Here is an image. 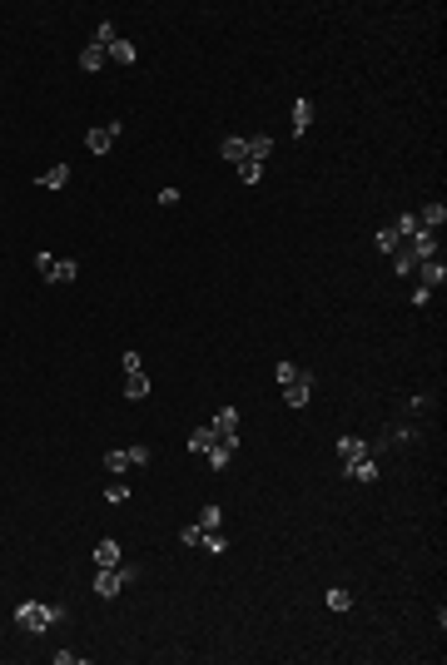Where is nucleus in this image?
Returning <instances> with one entry per match:
<instances>
[{"mask_svg":"<svg viewBox=\"0 0 447 665\" xmlns=\"http://www.w3.org/2000/svg\"><path fill=\"white\" fill-rule=\"evenodd\" d=\"M393 268H398V273H403V279H408V273H413V268H418V258H413V253H408V244H398V248H393Z\"/></svg>","mask_w":447,"mask_h":665,"instance_id":"aec40b11","label":"nucleus"},{"mask_svg":"<svg viewBox=\"0 0 447 665\" xmlns=\"http://www.w3.org/2000/svg\"><path fill=\"white\" fill-rule=\"evenodd\" d=\"M308 125H313V99H298L294 104V134H308Z\"/></svg>","mask_w":447,"mask_h":665,"instance_id":"f3484780","label":"nucleus"},{"mask_svg":"<svg viewBox=\"0 0 447 665\" xmlns=\"http://www.w3.org/2000/svg\"><path fill=\"white\" fill-rule=\"evenodd\" d=\"M95 561L99 566H120V541H99L95 546Z\"/></svg>","mask_w":447,"mask_h":665,"instance_id":"a211bd4d","label":"nucleus"},{"mask_svg":"<svg viewBox=\"0 0 447 665\" xmlns=\"http://www.w3.org/2000/svg\"><path fill=\"white\" fill-rule=\"evenodd\" d=\"M50 268H55V253H35V273L40 279H50Z\"/></svg>","mask_w":447,"mask_h":665,"instance_id":"72a5a7b5","label":"nucleus"},{"mask_svg":"<svg viewBox=\"0 0 447 665\" xmlns=\"http://www.w3.org/2000/svg\"><path fill=\"white\" fill-rule=\"evenodd\" d=\"M373 244H378L383 253H393V248H398L403 239H398V229H378V239H373Z\"/></svg>","mask_w":447,"mask_h":665,"instance_id":"bb28decb","label":"nucleus"},{"mask_svg":"<svg viewBox=\"0 0 447 665\" xmlns=\"http://www.w3.org/2000/svg\"><path fill=\"white\" fill-rule=\"evenodd\" d=\"M199 546H204V551H214V556H219V551H224V546H229V541H224L219 531H204V541H199Z\"/></svg>","mask_w":447,"mask_h":665,"instance_id":"7c9ffc66","label":"nucleus"},{"mask_svg":"<svg viewBox=\"0 0 447 665\" xmlns=\"http://www.w3.org/2000/svg\"><path fill=\"white\" fill-rule=\"evenodd\" d=\"M214 442H219V432H214V422H204V427L189 432V452H209Z\"/></svg>","mask_w":447,"mask_h":665,"instance_id":"f8f14e48","label":"nucleus"},{"mask_svg":"<svg viewBox=\"0 0 447 665\" xmlns=\"http://www.w3.org/2000/svg\"><path fill=\"white\" fill-rule=\"evenodd\" d=\"M135 576H139V571H120V566H104V571L95 576V596H104V601H109V596H120V586H130Z\"/></svg>","mask_w":447,"mask_h":665,"instance_id":"f03ea898","label":"nucleus"},{"mask_svg":"<svg viewBox=\"0 0 447 665\" xmlns=\"http://www.w3.org/2000/svg\"><path fill=\"white\" fill-rule=\"evenodd\" d=\"M442 224H447V204H427V209H418V229L437 234Z\"/></svg>","mask_w":447,"mask_h":665,"instance_id":"1a4fd4ad","label":"nucleus"},{"mask_svg":"<svg viewBox=\"0 0 447 665\" xmlns=\"http://www.w3.org/2000/svg\"><path fill=\"white\" fill-rule=\"evenodd\" d=\"M214 432H239V412L234 407H219L214 412Z\"/></svg>","mask_w":447,"mask_h":665,"instance_id":"6ab92c4d","label":"nucleus"},{"mask_svg":"<svg viewBox=\"0 0 447 665\" xmlns=\"http://www.w3.org/2000/svg\"><path fill=\"white\" fill-rule=\"evenodd\" d=\"M104 60H109V55H104V50H99V45H95V40H90V45H85V50H80V70H90V75H95V70H99V65H104Z\"/></svg>","mask_w":447,"mask_h":665,"instance_id":"2eb2a0df","label":"nucleus"},{"mask_svg":"<svg viewBox=\"0 0 447 665\" xmlns=\"http://www.w3.org/2000/svg\"><path fill=\"white\" fill-rule=\"evenodd\" d=\"M268 154H273V139H268V134H254V139H249V159H259V164H263Z\"/></svg>","mask_w":447,"mask_h":665,"instance_id":"412c9836","label":"nucleus"},{"mask_svg":"<svg viewBox=\"0 0 447 665\" xmlns=\"http://www.w3.org/2000/svg\"><path fill=\"white\" fill-rule=\"evenodd\" d=\"M60 621H65V606H40V601H20V606H15V626L30 631V636L60 626Z\"/></svg>","mask_w":447,"mask_h":665,"instance_id":"f257e3e1","label":"nucleus"},{"mask_svg":"<svg viewBox=\"0 0 447 665\" xmlns=\"http://www.w3.org/2000/svg\"><path fill=\"white\" fill-rule=\"evenodd\" d=\"M308 398H313V377H308V372H298V377L284 387V402H289V407H308Z\"/></svg>","mask_w":447,"mask_h":665,"instance_id":"423d86ee","label":"nucleus"},{"mask_svg":"<svg viewBox=\"0 0 447 665\" xmlns=\"http://www.w3.org/2000/svg\"><path fill=\"white\" fill-rule=\"evenodd\" d=\"M120 139V120H109V125H99V130H90L85 134V149L90 154H109V144Z\"/></svg>","mask_w":447,"mask_h":665,"instance_id":"20e7f679","label":"nucleus"},{"mask_svg":"<svg viewBox=\"0 0 447 665\" xmlns=\"http://www.w3.org/2000/svg\"><path fill=\"white\" fill-rule=\"evenodd\" d=\"M104 467L115 472V477H125V472H130V447H125V452H104Z\"/></svg>","mask_w":447,"mask_h":665,"instance_id":"4be33fe9","label":"nucleus"},{"mask_svg":"<svg viewBox=\"0 0 447 665\" xmlns=\"http://www.w3.org/2000/svg\"><path fill=\"white\" fill-rule=\"evenodd\" d=\"M130 496H135V491L125 486V477H120V482H109V486H104V502H115V507H120V502H130Z\"/></svg>","mask_w":447,"mask_h":665,"instance_id":"5701e85b","label":"nucleus"},{"mask_svg":"<svg viewBox=\"0 0 447 665\" xmlns=\"http://www.w3.org/2000/svg\"><path fill=\"white\" fill-rule=\"evenodd\" d=\"M368 452H373V447H368L363 437H338V457H343V462H358V457H368Z\"/></svg>","mask_w":447,"mask_h":665,"instance_id":"9b49d317","label":"nucleus"},{"mask_svg":"<svg viewBox=\"0 0 447 665\" xmlns=\"http://www.w3.org/2000/svg\"><path fill=\"white\" fill-rule=\"evenodd\" d=\"M328 611H338V616L353 611V596H348V591H328Z\"/></svg>","mask_w":447,"mask_h":665,"instance_id":"393cba45","label":"nucleus"},{"mask_svg":"<svg viewBox=\"0 0 447 665\" xmlns=\"http://www.w3.org/2000/svg\"><path fill=\"white\" fill-rule=\"evenodd\" d=\"M219 154L229 159V164H244V159H249V139H244V134H229V139L219 144Z\"/></svg>","mask_w":447,"mask_h":665,"instance_id":"9d476101","label":"nucleus"},{"mask_svg":"<svg viewBox=\"0 0 447 665\" xmlns=\"http://www.w3.org/2000/svg\"><path fill=\"white\" fill-rule=\"evenodd\" d=\"M179 541H184V546H199V541H204V526H199V522H194V526H184V531H179Z\"/></svg>","mask_w":447,"mask_h":665,"instance_id":"2f4dec72","label":"nucleus"},{"mask_svg":"<svg viewBox=\"0 0 447 665\" xmlns=\"http://www.w3.org/2000/svg\"><path fill=\"white\" fill-rule=\"evenodd\" d=\"M104 55H109V60H115V65H135V60H139V50H135V40H115V45L104 50Z\"/></svg>","mask_w":447,"mask_h":665,"instance_id":"ddd939ff","label":"nucleus"},{"mask_svg":"<svg viewBox=\"0 0 447 665\" xmlns=\"http://www.w3.org/2000/svg\"><path fill=\"white\" fill-rule=\"evenodd\" d=\"M219 522H224V512H219V507L209 502V507L199 512V526H204V531H219Z\"/></svg>","mask_w":447,"mask_h":665,"instance_id":"a878e982","label":"nucleus"},{"mask_svg":"<svg viewBox=\"0 0 447 665\" xmlns=\"http://www.w3.org/2000/svg\"><path fill=\"white\" fill-rule=\"evenodd\" d=\"M75 279H80V268H75L70 258H55V268H50L45 284H75Z\"/></svg>","mask_w":447,"mask_h":665,"instance_id":"4468645a","label":"nucleus"},{"mask_svg":"<svg viewBox=\"0 0 447 665\" xmlns=\"http://www.w3.org/2000/svg\"><path fill=\"white\" fill-rule=\"evenodd\" d=\"M239 179H244V184H259V179H263V164H259V159H244V164H239Z\"/></svg>","mask_w":447,"mask_h":665,"instance_id":"b1692460","label":"nucleus"},{"mask_svg":"<svg viewBox=\"0 0 447 665\" xmlns=\"http://www.w3.org/2000/svg\"><path fill=\"white\" fill-rule=\"evenodd\" d=\"M149 457H154V452L144 447V442H135V447H130V467H149Z\"/></svg>","mask_w":447,"mask_h":665,"instance_id":"c85d7f7f","label":"nucleus"},{"mask_svg":"<svg viewBox=\"0 0 447 665\" xmlns=\"http://www.w3.org/2000/svg\"><path fill=\"white\" fill-rule=\"evenodd\" d=\"M125 398H130V402L149 398V377H144V372H130V377H125Z\"/></svg>","mask_w":447,"mask_h":665,"instance_id":"dca6fc26","label":"nucleus"},{"mask_svg":"<svg viewBox=\"0 0 447 665\" xmlns=\"http://www.w3.org/2000/svg\"><path fill=\"white\" fill-rule=\"evenodd\" d=\"M408 234H418V214H403V218H398V239H408Z\"/></svg>","mask_w":447,"mask_h":665,"instance_id":"473e14b6","label":"nucleus"},{"mask_svg":"<svg viewBox=\"0 0 447 665\" xmlns=\"http://www.w3.org/2000/svg\"><path fill=\"white\" fill-rule=\"evenodd\" d=\"M298 372H303V368H294V363H278V368H273V377H278V387H289V382H294Z\"/></svg>","mask_w":447,"mask_h":665,"instance_id":"cd10ccee","label":"nucleus"},{"mask_svg":"<svg viewBox=\"0 0 447 665\" xmlns=\"http://www.w3.org/2000/svg\"><path fill=\"white\" fill-rule=\"evenodd\" d=\"M413 273H418V284H422V288H432V293L447 284V263H442V258H422Z\"/></svg>","mask_w":447,"mask_h":665,"instance_id":"7ed1b4c3","label":"nucleus"},{"mask_svg":"<svg viewBox=\"0 0 447 665\" xmlns=\"http://www.w3.org/2000/svg\"><path fill=\"white\" fill-rule=\"evenodd\" d=\"M343 477H353V482L373 486V482H378V462H373V452H368V457H358V462H343Z\"/></svg>","mask_w":447,"mask_h":665,"instance_id":"0eeeda50","label":"nucleus"},{"mask_svg":"<svg viewBox=\"0 0 447 665\" xmlns=\"http://www.w3.org/2000/svg\"><path fill=\"white\" fill-rule=\"evenodd\" d=\"M115 40H120V35H115V25H99V30H95V45H99V50H109Z\"/></svg>","mask_w":447,"mask_h":665,"instance_id":"c756f323","label":"nucleus"},{"mask_svg":"<svg viewBox=\"0 0 447 665\" xmlns=\"http://www.w3.org/2000/svg\"><path fill=\"white\" fill-rule=\"evenodd\" d=\"M403 244H408V253H413L418 263H422V258H437V234H427V229H418V234H408Z\"/></svg>","mask_w":447,"mask_h":665,"instance_id":"39448f33","label":"nucleus"},{"mask_svg":"<svg viewBox=\"0 0 447 665\" xmlns=\"http://www.w3.org/2000/svg\"><path fill=\"white\" fill-rule=\"evenodd\" d=\"M70 174H75L70 164H50L45 174H35V184H40V189H65V184H70Z\"/></svg>","mask_w":447,"mask_h":665,"instance_id":"6e6552de","label":"nucleus"}]
</instances>
